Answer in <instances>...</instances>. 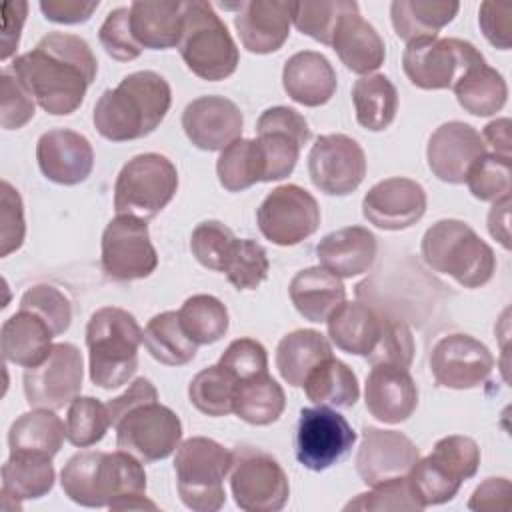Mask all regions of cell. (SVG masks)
<instances>
[{"instance_id":"obj_17","label":"cell","mask_w":512,"mask_h":512,"mask_svg":"<svg viewBox=\"0 0 512 512\" xmlns=\"http://www.w3.org/2000/svg\"><path fill=\"white\" fill-rule=\"evenodd\" d=\"M308 174L312 184L324 194L346 196L366 176L364 150L346 134L318 136L308 154Z\"/></svg>"},{"instance_id":"obj_26","label":"cell","mask_w":512,"mask_h":512,"mask_svg":"<svg viewBox=\"0 0 512 512\" xmlns=\"http://www.w3.org/2000/svg\"><path fill=\"white\" fill-rule=\"evenodd\" d=\"M364 400L368 412L386 424H400L418 406V388L404 368L372 366L366 378Z\"/></svg>"},{"instance_id":"obj_5","label":"cell","mask_w":512,"mask_h":512,"mask_svg":"<svg viewBox=\"0 0 512 512\" xmlns=\"http://www.w3.org/2000/svg\"><path fill=\"white\" fill-rule=\"evenodd\" d=\"M424 262L464 288H480L496 270L494 250L462 220L444 218L432 224L420 242Z\"/></svg>"},{"instance_id":"obj_20","label":"cell","mask_w":512,"mask_h":512,"mask_svg":"<svg viewBox=\"0 0 512 512\" xmlns=\"http://www.w3.org/2000/svg\"><path fill=\"white\" fill-rule=\"evenodd\" d=\"M418 458L416 444L402 432L364 426L362 444L356 454V472L364 484L376 486L406 476Z\"/></svg>"},{"instance_id":"obj_1","label":"cell","mask_w":512,"mask_h":512,"mask_svg":"<svg viewBox=\"0 0 512 512\" xmlns=\"http://www.w3.org/2000/svg\"><path fill=\"white\" fill-rule=\"evenodd\" d=\"M12 72L44 112L66 116L80 108L98 62L84 38L50 32L36 48L14 58Z\"/></svg>"},{"instance_id":"obj_40","label":"cell","mask_w":512,"mask_h":512,"mask_svg":"<svg viewBox=\"0 0 512 512\" xmlns=\"http://www.w3.org/2000/svg\"><path fill=\"white\" fill-rule=\"evenodd\" d=\"M284 408V390L272 376H268V372L238 382L232 412L244 422L252 426H268L282 416Z\"/></svg>"},{"instance_id":"obj_45","label":"cell","mask_w":512,"mask_h":512,"mask_svg":"<svg viewBox=\"0 0 512 512\" xmlns=\"http://www.w3.org/2000/svg\"><path fill=\"white\" fill-rule=\"evenodd\" d=\"M236 386L238 380L226 368L214 364L200 370L192 378L188 386V398L196 410H200L206 416L218 418L232 412Z\"/></svg>"},{"instance_id":"obj_6","label":"cell","mask_w":512,"mask_h":512,"mask_svg":"<svg viewBox=\"0 0 512 512\" xmlns=\"http://www.w3.org/2000/svg\"><path fill=\"white\" fill-rule=\"evenodd\" d=\"M182 16L184 24L178 50L188 70L208 82L234 74L240 54L212 4L204 0L182 2Z\"/></svg>"},{"instance_id":"obj_50","label":"cell","mask_w":512,"mask_h":512,"mask_svg":"<svg viewBox=\"0 0 512 512\" xmlns=\"http://www.w3.org/2000/svg\"><path fill=\"white\" fill-rule=\"evenodd\" d=\"M414 358V338L410 328L384 314L376 346L366 356L372 366H394L408 370Z\"/></svg>"},{"instance_id":"obj_7","label":"cell","mask_w":512,"mask_h":512,"mask_svg":"<svg viewBox=\"0 0 512 512\" xmlns=\"http://www.w3.org/2000/svg\"><path fill=\"white\" fill-rule=\"evenodd\" d=\"M232 468V452L212 438L192 436L176 448L174 472L182 502L196 512L224 506V478Z\"/></svg>"},{"instance_id":"obj_36","label":"cell","mask_w":512,"mask_h":512,"mask_svg":"<svg viewBox=\"0 0 512 512\" xmlns=\"http://www.w3.org/2000/svg\"><path fill=\"white\" fill-rule=\"evenodd\" d=\"M330 356L332 346L324 334L316 330H294L276 346V368L284 382L302 386L306 376Z\"/></svg>"},{"instance_id":"obj_8","label":"cell","mask_w":512,"mask_h":512,"mask_svg":"<svg viewBox=\"0 0 512 512\" xmlns=\"http://www.w3.org/2000/svg\"><path fill=\"white\" fill-rule=\"evenodd\" d=\"M480 466V448L470 436L452 434L440 438L426 458H418L406 474L420 504L436 506L450 502L464 480L472 478Z\"/></svg>"},{"instance_id":"obj_49","label":"cell","mask_w":512,"mask_h":512,"mask_svg":"<svg viewBox=\"0 0 512 512\" xmlns=\"http://www.w3.org/2000/svg\"><path fill=\"white\" fill-rule=\"evenodd\" d=\"M510 176V158L486 152L468 168L464 182L474 198L498 202L510 196Z\"/></svg>"},{"instance_id":"obj_27","label":"cell","mask_w":512,"mask_h":512,"mask_svg":"<svg viewBox=\"0 0 512 512\" xmlns=\"http://www.w3.org/2000/svg\"><path fill=\"white\" fill-rule=\"evenodd\" d=\"M376 252V236L364 226L334 230L316 246V256L322 268L338 278H352L368 272L376 260Z\"/></svg>"},{"instance_id":"obj_48","label":"cell","mask_w":512,"mask_h":512,"mask_svg":"<svg viewBox=\"0 0 512 512\" xmlns=\"http://www.w3.org/2000/svg\"><path fill=\"white\" fill-rule=\"evenodd\" d=\"M270 262L262 244L250 238H238L224 264V274L238 290H256L268 276Z\"/></svg>"},{"instance_id":"obj_61","label":"cell","mask_w":512,"mask_h":512,"mask_svg":"<svg viewBox=\"0 0 512 512\" xmlns=\"http://www.w3.org/2000/svg\"><path fill=\"white\" fill-rule=\"evenodd\" d=\"M28 4L18 0V2H6L4 4V32H2V60H8L20 40V30L26 20Z\"/></svg>"},{"instance_id":"obj_52","label":"cell","mask_w":512,"mask_h":512,"mask_svg":"<svg viewBox=\"0 0 512 512\" xmlns=\"http://www.w3.org/2000/svg\"><path fill=\"white\" fill-rule=\"evenodd\" d=\"M20 310L40 316L50 326L54 336L64 334L72 322L70 300L50 284H36L28 288L20 298Z\"/></svg>"},{"instance_id":"obj_25","label":"cell","mask_w":512,"mask_h":512,"mask_svg":"<svg viewBox=\"0 0 512 512\" xmlns=\"http://www.w3.org/2000/svg\"><path fill=\"white\" fill-rule=\"evenodd\" d=\"M292 2L250 0L238 2L234 26L242 46L252 54H270L284 46L290 34Z\"/></svg>"},{"instance_id":"obj_28","label":"cell","mask_w":512,"mask_h":512,"mask_svg":"<svg viewBox=\"0 0 512 512\" xmlns=\"http://www.w3.org/2000/svg\"><path fill=\"white\" fill-rule=\"evenodd\" d=\"M342 64L356 74H370L384 64L386 46L376 28L362 18L358 8L348 10L336 24L332 44Z\"/></svg>"},{"instance_id":"obj_16","label":"cell","mask_w":512,"mask_h":512,"mask_svg":"<svg viewBox=\"0 0 512 512\" xmlns=\"http://www.w3.org/2000/svg\"><path fill=\"white\" fill-rule=\"evenodd\" d=\"M84 378L82 354L74 344L60 342L54 344L50 354L32 368L24 372V394L32 408L58 410L70 404Z\"/></svg>"},{"instance_id":"obj_63","label":"cell","mask_w":512,"mask_h":512,"mask_svg":"<svg viewBox=\"0 0 512 512\" xmlns=\"http://www.w3.org/2000/svg\"><path fill=\"white\" fill-rule=\"evenodd\" d=\"M510 126V118H498L484 126L482 140L492 146L494 154L510 158Z\"/></svg>"},{"instance_id":"obj_47","label":"cell","mask_w":512,"mask_h":512,"mask_svg":"<svg viewBox=\"0 0 512 512\" xmlns=\"http://www.w3.org/2000/svg\"><path fill=\"white\" fill-rule=\"evenodd\" d=\"M352 8H358L352 0L292 2V22L302 34L330 46L338 20Z\"/></svg>"},{"instance_id":"obj_38","label":"cell","mask_w":512,"mask_h":512,"mask_svg":"<svg viewBox=\"0 0 512 512\" xmlns=\"http://www.w3.org/2000/svg\"><path fill=\"white\" fill-rule=\"evenodd\" d=\"M304 392L316 406L352 408L360 396L352 368L334 356L322 360L304 380Z\"/></svg>"},{"instance_id":"obj_3","label":"cell","mask_w":512,"mask_h":512,"mask_svg":"<svg viewBox=\"0 0 512 512\" xmlns=\"http://www.w3.org/2000/svg\"><path fill=\"white\" fill-rule=\"evenodd\" d=\"M172 92L164 76L140 70L124 76L98 98L92 122L100 136L112 142L144 138L154 132L170 110Z\"/></svg>"},{"instance_id":"obj_19","label":"cell","mask_w":512,"mask_h":512,"mask_svg":"<svg viewBox=\"0 0 512 512\" xmlns=\"http://www.w3.org/2000/svg\"><path fill=\"white\" fill-rule=\"evenodd\" d=\"M494 358L490 350L468 334H448L440 338L430 354V370L438 386L468 390L482 386L492 374Z\"/></svg>"},{"instance_id":"obj_59","label":"cell","mask_w":512,"mask_h":512,"mask_svg":"<svg viewBox=\"0 0 512 512\" xmlns=\"http://www.w3.org/2000/svg\"><path fill=\"white\" fill-rule=\"evenodd\" d=\"M98 0L82 2V0H42L40 10L46 20L56 24H80L88 22L94 10L98 8Z\"/></svg>"},{"instance_id":"obj_9","label":"cell","mask_w":512,"mask_h":512,"mask_svg":"<svg viewBox=\"0 0 512 512\" xmlns=\"http://www.w3.org/2000/svg\"><path fill=\"white\" fill-rule=\"evenodd\" d=\"M178 190L176 166L162 154L146 152L130 158L114 184V210L118 216L150 220L174 198Z\"/></svg>"},{"instance_id":"obj_41","label":"cell","mask_w":512,"mask_h":512,"mask_svg":"<svg viewBox=\"0 0 512 512\" xmlns=\"http://www.w3.org/2000/svg\"><path fill=\"white\" fill-rule=\"evenodd\" d=\"M452 88L458 104L474 116L496 114L504 108L508 98L506 80L486 62L470 68Z\"/></svg>"},{"instance_id":"obj_4","label":"cell","mask_w":512,"mask_h":512,"mask_svg":"<svg viewBox=\"0 0 512 512\" xmlns=\"http://www.w3.org/2000/svg\"><path fill=\"white\" fill-rule=\"evenodd\" d=\"M142 336L144 330L128 310L98 308L86 326L90 380L104 390L124 386L138 368Z\"/></svg>"},{"instance_id":"obj_58","label":"cell","mask_w":512,"mask_h":512,"mask_svg":"<svg viewBox=\"0 0 512 512\" xmlns=\"http://www.w3.org/2000/svg\"><path fill=\"white\" fill-rule=\"evenodd\" d=\"M478 24L486 40L498 50H510L512 46V6L482 2L478 12Z\"/></svg>"},{"instance_id":"obj_42","label":"cell","mask_w":512,"mask_h":512,"mask_svg":"<svg viewBox=\"0 0 512 512\" xmlns=\"http://www.w3.org/2000/svg\"><path fill=\"white\" fill-rule=\"evenodd\" d=\"M142 342L150 356L166 366H184L196 356V344L182 330L178 312L156 314L146 324Z\"/></svg>"},{"instance_id":"obj_30","label":"cell","mask_w":512,"mask_h":512,"mask_svg":"<svg viewBox=\"0 0 512 512\" xmlns=\"http://www.w3.org/2000/svg\"><path fill=\"white\" fill-rule=\"evenodd\" d=\"M130 30L142 48L168 50L178 46L182 36V2L136 0L130 6Z\"/></svg>"},{"instance_id":"obj_55","label":"cell","mask_w":512,"mask_h":512,"mask_svg":"<svg viewBox=\"0 0 512 512\" xmlns=\"http://www.w3.org/2000/svg\"><path fill=\"white\" fill-rule=\"evenodd\" d=\"M218 364L226 368L238 382L268 372L266 348L252 338H236L228 344Z\"/></svg>"},{"instance_id":"obj_14","label":"cell","mask_w":512,"mask_h":512,"mask_svg":"<svg viewBox=\"0 0 512 512\" xmlns=\"http://www.w3.org/2000/svg\"><path fill=\"white\" fill-rule=\"evenodd\" d=\"M354 442L356 432L336 410L328 406L300 410L294 446L304 468L314 472L330 468L350 452Z\"/></svg>"},{"instance_id":"obj_23","label":"cell","mask_w":512,"mask_h":512,"mask_svg":"<svg viewBox=\"0 0 512 512\" xmlns=\"http://www.w3.org/2000/svg\"><path fill=\"white\" fill-rule=\"evenodd\" d=\"M242 112L224 96H200L182 112V128L188 140L206 152L224 150L242 134Z\"/></svg>"},{"instance_id":"obj_32","label":"cell","mask_w":512,"mask_h":512,"mask_svg":"<svg viewBox=\"0 0 512 512\" xmlns=\"http://www.w3.org/2000/svg\"><path fill=\"white\" fill-rule=\"evenodd\" d=\"M2 356L16 366H38L52 350L50 326L28 310H18L2 324Z\"/></svg>"},{"instance_id":"obj_60","label":"cell","mask_w":512,"mask_h":512,"mask_svg":"<svg viewBox=\"0 0 512 512\" xmlns=\"http://www.w3.org/2000/svg\"><path fill=\"white\" fill-rule=\"evenodd\" d=\"M470 510H510V480L506 478H488L472 494L468 502Z\"/></svg>"},{"instance_id":"obj_11","label":"cell","mask_w":512,"mask_h":512,"mask_svg":"<svg viewBox=\"0 0 512 512\" xmlns=\"http://www.w3.org/2000/svg\"><path fill=\"white\" fill-rule=\"evenodd\" d=\"M478 64H484V56L472 42L460 38L414 40L402 54L404 74L422 90L452 88Z\"/></svg>"},{"instance_id":"obj_2","label":"cell","mask_w":512,"mask_h":512,"mask_svg":"<svg viewBox=\"0 0 512 512\" xmlns=\"http://www.w3.org/2000/svg\"><path fill=\"white\" fill-rule=\"evenodd\" d=\"M60 484L72 502L86 508L156 510L146 498L142 462L124 450L74 454L62 468Z\"/></svg>"},{"instance_id":"obj_46","label":"cell","mask_w":512,"mask_h":512,"mask_svg":"<svg viewBox=\"0 0 512 512\" xmlns=\"http://www.w3.org/2000/svg\"><path fill=\"white\" fill-rule=\"evenodd\" d=\"M110 414L106 404L92 396H76L66 414V438L78 448L100 442L110 428Z\"/></svg>"},{"instance_id":"obj_33","label":"cell","mask_w":512,"mask_h":512,"mask_svg":"<svg viewBox=\"0 0 512 512\" xmlns=\"http://www.w3.org/2000/svg\"><path fill=\"white\" fill-rule=\"evenodd\" d=\"M382 320H384L382 312L362 302L344 300L326 320L328 336L342 352L368 356L378 342Z\"/></svg>"},{"instance_id":"obj_35","label":"cell","mask_w":512,"mask_h":512,"mask_svg":"<svg viewBox=\"0 0 512 512\" xmlns=\"http://www.w3.org/2000/svg\"><path fill=\"white\" fill-rule=\"evenodd\" d=\"M64 422L48 408H36L18 416L8 432L10 454H38L52 458L62 448Z\"/></svg>"},{"instance_id":"obj_15","label":"cell","mask_w":512,"mask_h":512,"mask_svg":"<svg viewBox=\"0 0 512 512\" xmlns=\"http://www.w3.org/2000/svg\"><path fill=\"white\" fill-rule=\"evenodd\" d=\"M158 266L148 226L134 216H116L102 232V270L108 278L130 282L150 276Z\"/></svg>"},{"instance_id":"obj_29","label":"cell","mask_w":512,"mask_h":512,"mask_svg":"<svg viewBox=\"0 0 512 512\" xmlns=\"http://www.w3.org/2000/svg\"><path fill=\"white\" fill-rule=\"evenodd\" d=\"M282 84L294 102L316 108L334 96L336 72L324 54L302 50L286 60Z\"/></svg>"},{"instance_id":"obj_57","label":"cell","mask_w":512,"mask_h":512,"mask_svg":"<svg viewBox=\"0 0 512 512\" xmlns=\"http://www.w3.org/2000/svg\"><path fill=\"white\" fill-rule=\"evenodd\" d=\"M0 256H8L24 242V210L18 190L10 182H2V214H0Z\"/></svg>"},{"instance_id":"obj_54","label":"cell","mask_w":512,"mask_h":512,"mask_svg":"<svg viewBox=\"0 0 512 512\" xmlns=\"http://www.w3.org/2000/svg\"><path fill=\"white\" fill-rule=\"evenodd\" d=\"M98 40L106 54L118 62H130L142 54V46L134 40L130 30V8L126 6L114 8L106 16L104 24L100 26Z\"/></svg>"},{"instance_id":"obj_13","label":"cell","mask_w":512,"mask_h":512,"mask_svg":"<svg viewBox=\"0 0 512 512\" xmlns=\"http://www.w3.org/2000/svg\"><path fill=\"white\" fill-rule=\"evenodd\" d=\"M256 220L266 240L276 246H294L318 230L320 206L302 186L284 184L262 200Z\"/></svg>"},{"instance_id":"obj_56","label":"cell","mask_w":512,"mask_h":512,"mask_svg":"<svg viewBox=\"0 0 512 512\" xmlns=\"http://www.w3.org/2000/svg\"><path fill=\"white\" fill-rule=\"evenodd\" d=\"M0 124L4 130H18L34 118V98L16 76H0Z\"/></svg>"},{"instance_id":"obj_39","label":"cell","mask_w":512,"mask_h":512,"mask_svg":"<svg viewBox=\"0 0 512 512\" xmlns=\"http://www.w3.org/2000/svg\"><path fill=\"white\" fill-rule=\"evenodd\" d=\"M352 102L360 126L372 132L388 128L398 112V92L384 74H368L354 82Z\"/></svg>"},{"instance_id":"obj_34","label":"cell","mask_w":512,"mask_h":512,"mask_svg":"<svg viewBox=\"0 0 512 512\" xmlns=\"http://www.w3.org/2000/svg\"><path fill=\"white\" fill-rule=\"evenodd\" d=\"M458 10V2L446 0H394L390 4V18L396 36L410 44L414 40L436 38L454 20Z\"/></svg>"},{"instance_id":"obj_24","label":"cell","mask_w":512,"mask_h":512,"mask_svg":"<svg viewBox=\"0 0 512 512\" xmlns=\"http://www.w3.org/2000/svg\"><path fill=\"white\" fill-rule=\"evenodd\" d=\"M40 172L64 186L84 182L94 168V150L86 136L68 128L44 132L36 144Z\"/></svg>"},{"instance_id":"obj_18","label":"cell","mask_w":512,"mask_h":512,"mask_svg":"<svg viewBox=\"0 0 512 512\" xmlns=\"http://www.w3.org/2000/svg\"><path fill=\"white\" fill-rule=\"evenodd\" d=\"M258 146L264 158V182L282 180L292 174L302 146L310 140L306 118L288 106H274L262 112L256 122Z\"/></svg>"},{"instance_id":"obj_31","label":"cell","mask_w":512,"mask_h":512,"mask_svg":"<svg viewBox=\"0 0 512 512\" xmlns=\"http://www.w3.org/2000/svg\"><path fill=\"white\" fill-rule=\"evenodd\" d=\"M294 308L310 322H326L346 300V288L338 276L322 266H312L294 274L288 286Z\"/></svg>"},{"instance_id":"obj_44","label":"cell","mask_w":512,"mask_h":512,"mask_svg":"<svg viewBox=\"0 0 512 512\" xmlns=\"http://www.w3.org/2000/svg\"><path fill=\"white\" fill-rule=\"evenodd\" d=\"M178 320L196 346L214 344L228 332V310L210 294L190 296L178 310Z\"/></svg>"},{"instance_id":"obj_22","label":"cell","mask_w":512,"mask_h":512,"mask_svg":"<svg viewBox=\"0 0 512 512\" xmlns=\"http://www.w3.org/2000/svg\"><path fill=\"white\" fill-rule=\"evenodd\" d=\"M486 154V144L480 132L466 122L440 124L426 146V158L432 174L448 184H462L468 168Z\"/></svg>"},{"instance_id":"obj_21","label":"cell","mask_w":512,"mask_h":512,"mask_svg":"<svg viewBox=\"0 0 512 512\" xmlns=\"http://www.w3.org/2000/svg\"><path fill=\"white\" fill-rule=\"evenodd\" d=\"M426 212V192L410 178H386L374 184L364 200V218L382 230H404L416 224Z\"/></svg>"},{"instance_id":"obj_37","label":"cell","mask_w":512,"mask_h":512,"mask_svg":"<svg viewBox=\"0 0 512 512\" xmlns=\"http://www.w3.org/2000/svg\"><path fill=\"white\" fill-rule=\"evenodd\" d=\"M52 458L38 454H10L2 466V500H12L16 508L20 502L42 498L54 486Z\"/></svg>"},{"instance_id":"obj_62","label":"cell","mask_w":512,"mask_h":512,"mask_svg":"<svg viewBox=\"0 0 512 512\" xmlns=\"http://www.w3.org/2000/svg\"><path fill=\"white\" fill-rule=\"evenodd\" d=\"M488 230L506 250H510V196L492 204L488 214Z\"/></svg>"},{"instance_id":"obj_43","label":"cell","mask_w":512,"mask_h":512,"mask_svg":"<svg viewBox=\"0 0 512 512\" xmlns=\"http://www.w3.org/2000/svg\"><path fill=\"white\" fill-rule=\"evenodd\" d=\"M216 174L228 192H240L256 182H264L266 168L256 138H238L226 146L216 162Z\"/></svg>"},{"instance_id":"obj_12","label":"cell","mask_w":512,"mask_h":512,"mask_svg":"<svg viewBox=\"0 0 512 512\" xmlns=\"http://www.w3.org/2000/svg\"><path fill=\"white\" fill-rule=\"evenodd\" d=\"M230 490L238 508L246 512H276L288 502V476L274 456L252 446L232 452Z\"/></svg>"},{"instance_id":"obj_53","label":"cell","mask_w":512,"mask_h":512,"mask_svg":"<svg viewBox=\"0 0 512 512\" xmlns=\"http://www.w3.org/2000/svg\"><path fill=\"white\" fill-rule=\"evenodd\" d=\"M406 476L392 478L372 486L370 492L358 494L344 510H422Z\"/></svg>"},{"instance_id":"obj_10","label":"cell","mask_w":512,"mask_h":512,"mask_svg":"<svg viewBox=\"0 0 512 512\" xmlns=\"http://www.w3.org/2000/svg\"><path fill=\"white\" fill-rule=\"evenodd\" d=\"M114 428L118 450L132 454L142 464L168 458L182 438L180 418L160 404L158 396L128 406L114 422Z\"/></svg>"},{"instance_id":"obj_51","label":"cell","mask_w":512,"mask_h":512,"mask_svg":"<svg viewBox=\"0 0 512 512\" xmlns=\"http://www.w3.org/2000/svg\"><path fill=\"white\" fill-rule=\"evenodd\" d=\"M236 240L238 238L228 226L218 220H206L194 228L190 238V250L204 268L222 272Z\"/></svg>"}]
</instances>
